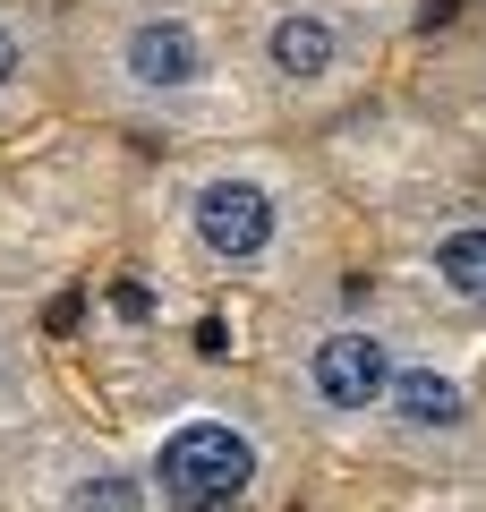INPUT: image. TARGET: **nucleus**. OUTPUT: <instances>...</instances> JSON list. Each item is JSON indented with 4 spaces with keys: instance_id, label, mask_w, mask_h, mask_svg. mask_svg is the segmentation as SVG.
<instances>
[{
    "instance_id": "f257e3e1",
    "label": "nucleus",
    "mask_w": 486,
    "mask_h": 512,
    "mask_svg": "<svg viewBox=\"0 0 486 512\" xmlns=\"http://www.w3.org/2000/svg\"><path fill=\"white\" fill-rule=\"evenodd\" d=\"M248 478H256V444L239 436V427H222V419H188V427H171V436L154 444V495L180 504V512L239 504Z\"/></svg>"
},
{
    "instance_id": "f03ea898",
    "label": "nucleus",
    "mask_w": 486,
    "mask_h": 512,
    "mask_svg": "<svg viewBox=\"0 0 486 512\" xmlns=\"http://www.w3.org/2000/svg\"><path fill=\"white\" fill-rule=\"evenodd\" d=\"M120 69L137 94H188L205 77V35L188 18H137L120 43Z\"/></svg>"
},
{
    "instance_id": "7ed1b4c3",
    "label": "nucleus",
    "mask_w": 486,
    "mask_h": 512,
    "mask_svg": "<svg viewBox=\"0 0 486 512\" xmlns=\"http://www.w3.org/2000/svg\"><path fill=\"white\" fill-rule=\"evenodd\" d=\"M197 239L222 265H248L273 248V197L256 180H205L197 188Z\"/></svg>"
},
{
    "instance_id": "20e7f679",
    "label": "nucleus",
    "mask_w": 486,
    "mask_h": 512,
    "mask_svg": "<svg viewBox=\"0 0 486 512\" xmlns=\"http://www.w3.org/2000/svg\"><path fill=\"white\" fill-rule=\"evenodd\" d=\"M307 376H316V393L333 410H367V402H384V384H393V350H384L376 333H324L316 359H307Z\"/></svg>"
},
{
    "instance_id": "39448f33",
    "label": "nucleus",
    "mask_w": 486,
    "mask_h": 512,
    "mask_svg": "<svg viewBox=\"0 0 486 512\" xmlns=\"http://www.w3.org/2000/svg\"><path fill=\"white\" fill-rule=\"evenodd\" d=\"M265 60H273L282 86H324V77L342 69V35H333L324 9H282L265 26Z\"/></svg>"
},
{
    "instance_id": "423d86ee",
    "label": "nucleus",
    "mask_w": 486,
    "mask_h": 512,
    "mask_svg": "<svg viewBox=\"0 0 486 512\" xmlns=\"http://www.w3.org/2000/svg\"><path fill=\"white\" fill-rule=\"evenodd\" d=\"M384 402L401 410V427H410V436H452V427L469 419V393L444 376V367H393Z\"/></svg>"
},
{
    "instance_id": "0eeeda50",
    "label": "nucleus",
    "mask_w": 486,
    "mask_h": 512,
    "mask_svg": "<svg viewBox=\"0 0 486 512\" xmlns=\"http://www.w3.org/2000/svg\"><path fill=\"white\" fill-rule=\"evenodd\" d=\"M435 274H444V291H452V299L486 308V222H461V231L435 239Z\"/></svg>"
},
{
    "instance_id": "6e6552de",
    "label": "nucleus",
    "mask_w": 486,
    "mask_h": 512,
    "mask_svg": "<svg viewBox=\"0 0 486 512\" xmlns=\"http://www.w3.org/2000/svg\"><path fill=\"white\" fill-rule=\"evenodd\" d=\"M60 512H145V487L128 470H86L69 495H60Z\"/></svg>"
},
{
    "instance_id": "1a4fd4ad",
    "label": "nucleus",
    "mask_w": 486,
    "mask_h": 512,
    "mask_svg": "<svg viewBox=\"0 0 486 512\" xmlns=\"http://www.w3.org/2000/svg\"><path fill=\"white\" fill-rule=\"evenodd\" d=\"M26 77V35H18V18H0V94Z\"/></svg>"
}]
</instances>
